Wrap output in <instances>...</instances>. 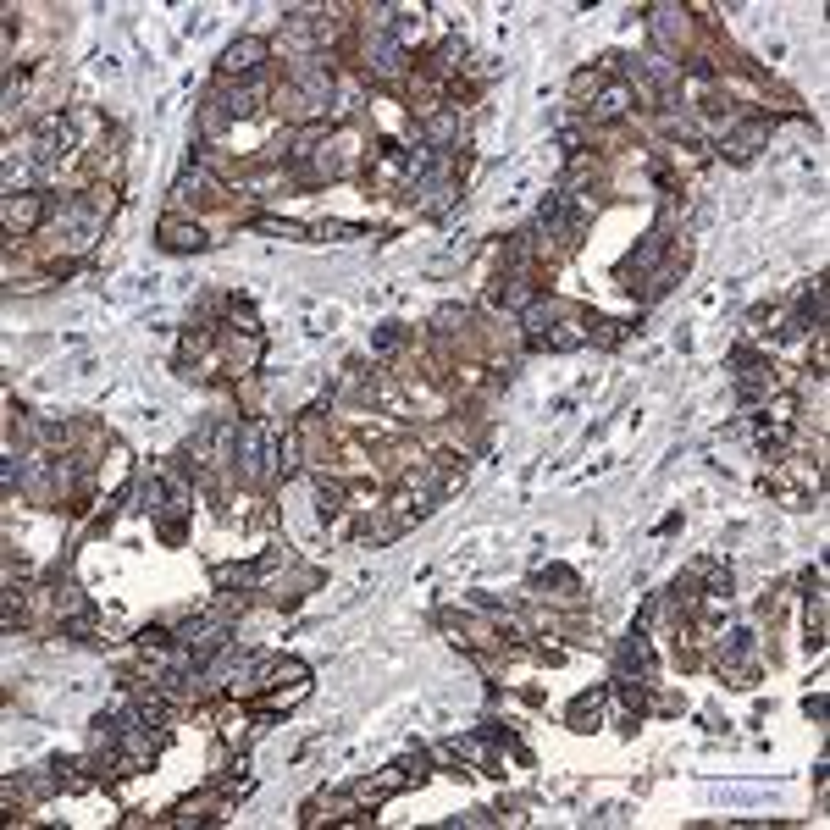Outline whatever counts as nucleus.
I'll return each instance as SVG.
<instances>
[{"mask_svg":"<svg viewBox=\"0 0 830 830\" xmlns=\"http://www.w3.org/2000/svg\"><path fill=\"white\" fill-rule=\"evenodd\" d=\"M294 89H299V106L305 111H321L332 100V67L321 56H305L294 67Z\"/></svg>","mask_w":830,"mask_h":830,"instance_id":"obj_2","label":"nucleus"},{"mask_svg":"<svg viewBox=\"0 0 830 830\" xmlns=\"http://www.w3.org/2000/svg\"><path fill=\"white\" fill-rule=\"evenodd\" d=\"M626 106H631V89H626V83H615V89H604V95H598L593 117H598V122H615Z\"/></svg>","mask_w":830,"mask_h":830,"instance_id":"obj_17","label":"nucleus"},{"mask_svg":"<svg viewBox=\"0 0 830 830\" xmlns=\"http://www.w3.org/2000/svg\"><path fill=\"white\" fill-rule=\"evenodd\" d=\"M631 670H642V676H653V648L642 631H631L626 648H620V676H631Z\"/></svg>","mask_w":830,"mask_h":830,"instance_id":"obj_13","label":"nucleus"},{"mask_svg":"<svg viewBox=\"0 0 830 830\" xmlns=\"http://www.w3.org/2000/svg\"><path fill=\"white\" fill-rule=\"evenodd\" d=\"M438 327H443V332H454V327H465V310H454V305H443V310H438Z\"/></svg>","mask_w":830,"mask_h":830,"instance_id":"obj_20","label":"nucleus"},{"mask_svg":"<svg viewBox=\"0 0 830 830\" xmlns=\"http://www.w3.org/2000/svg\"><path fill=\"white\" fill-rule=\"evenodd\" d=\"M371 67H377V72H388V78L404 67V45L388 34V28H382V34H377V45H371Z\"/></svg>","mask_w":830,"mask_h":830,"instance_id":"obj_15","label":"nucleus"},{"mask_svg":"<svg viewBox=\"0 0 830 830\" xmlns=\"http://www.w3.org/2000/svg\"><path fill=\"white\" fill-rule=\"evenodd\" d=\"M537 227H543L548 238H559V244H576L581 238V211L565 200V194H548L543 211H537Z\"/></svg>","mask_w":830,"mask_h":830,"instance_id":"obj_3","label":"nucleus"},{"mask_svg":"<svg viewBox=\"0 0 830 830\" xmlns=\"http://www.w3.org/2000/svg\"><path fill=\"white\" fill-rule=\"evenodd\" d=\"M399 344H404V332H399V327H393V321H388V327L377 332V349H399Z\"/></svg>","mask_w":830,"mask_h":830,"instance_id":"obj_21","label":"nucleus"},{"mask_svg":"<svg viewBox=\"0 0 830 830\" xmlns=\"http://www.w3.org/2000/svg\"><path fill=\"white\" fill-rule=\"evenodd\" d=\"M261 95H266V83L249 78V83H233V89H227V95H216V100H222L227 117H249V111H261Z\"/></svg>","mask_w":830,"mask_h":830,"instance_id":"obj_11","label":"nucleus"},{"mask_svg":"<svg viewBox=\"0 0 830 830\" xmlns=\"http://www.w3.org/2000/svg\"><path fill=\"white\" fill-rule=\"evenodd\" d=\"M266 56H272V45H266V39H233V45L222 50V72H227V78H255Z\"/></svg>","mask_w":830,"mask_h":830,"instance_id":"obj_4","label":"nucleus"},{"mask_svg":"<svg viewBox=\"0 0 830 830\" xmlns=\"http://www.w3.org/2000/svg\"><path fill=\"white\" fill-rule=\"evenodd\" d=\"M753 653V637L747 631H731V642L720 648V664H731V670H742V659Z\"/></svg>","mask_w":830,"mask_h":830,"instance_id":"obj_18","label":"nucleus"},{"mask_svg":"<svg viewBox=\"0 0 830 830\" xmlns=\"http://www.w3.org/2000/svg\"><path fill=\"white\" fill-rule=\"evenodd\" d=\"M67 139H72L67 122L45 117V122H39V133H34V155H39V161H56V155H67Z\"/></svg>","mask_w":830,"mask_h":830,"instance_id":"obj_12","label":"nucleus"},{"mask_svg":"<svg viewBox=\"0 0 830 830\" xmlns=\"http://www.w3.org/2000/svg\"><path fill=\"white\" fill-rule=\"evenodd\" d=\"M764 139H770V117H753V122H742V128L725 139V155H731V161H747Z\"/></svg>","mask_w":830,"mask_h":830,"instance_id":"obj_10","label":"nucleus"},{"mask_svg":"<svg viewBox=\"0 0 830 830\" xmlns=\"http://www.w3.org/2000/svg\"><path fill=\"white\" fill-rule=\"evenodd\" d=\"M731 360H736V399L753 404V399H759V388L770 382V360L753 355V349H736Z\"/></svg>","mask_w":830,"mask_h":830,"instance_id":"obj_5","label":"nucleus"},{"mask_svg":"<svg viewBox=\"0 0 830 830\" xmlns=\"http://www.w3.org/2000/svg\"><path fill=\"white\" fill-rule=\"evenodd\" d=\"M664 255H670V233H664V227H653V233H648V238H642V244L626 255V266H620V272H626V277H648L653 266L664 261Z\"/></svg>","mask_w":830,"mask_h":830,"instance_id":"obj_6","label":"nucleus"},{"mask_svg":"<svg viewBox=\"0 0 830 830\" xmlns=\"http://www.w3.org/2000/svg\"><path fill=\"white\" fill-rule=\"evenodd\" d=\"M39 216H45V200H39V194H12L6 211H0V222H6V233L12 238H23V233H34L39 227Z\"/></svg>","mask_w":830,"mask_h":830,"instance_id":"obj_7","label":"nucleus"},{"mask_svg":"<svg viewBox=\"0 0 830 830\" xmlns=\"http://www.w3.org/2000/svg\"><path fill=\"white\" fill-rule=\"evenodd\" d=\"M653 45L659 50H670V45H681V34H687V12H681V6H653Z\"/></svg>","mask_w":830,"mask_h":830,"instance_id":"obj_9","label":"nucleus"},{"mask_svg":"<svg viewBox=\"0 0 830 830\" xmlns=\"http://www.w3.org/2000/svg\"><path fill=\"white\" fill-rule=\"evenodd\" d=\"M532 299H537V288H532V277H526V272H515L510 283H498V305H510V310H532Z\"/></svg>","mask_w":830,"mask_h":830,"instance_id":"obj_16","label":"nucleus"},{"mask_svg":"<svg viewBox=\"0 0 830 830\" xmlns=\"http://www.w3.org/2000/svg\"><path fill=\"white\" fill-rule=\"evenodd\" d=\"M598 714H604V687L581 692V698L570 703V725H576V731H593V725H598Z\"/></svg>","mask_w":830,"mask_h":830,"instance_id":"obj_14","label":"nucleus"},{"mask_svg":"<svg viewBox=\"0 0 830 830\" xmlns=\"http://www.w3.org/2000/svg\"><path fill=\"white\" fill-rule=\"evenodd\" d=\"M272 471H277V438L261 427V421L238 427V476H244V482H266Z\"/></svg>","mask_w":830,"mask_h":830,"instance_id":"obj_1","label":"nucleus"},{"mask_svg":"<svg viewBox=\"0 0 830 830\" xmlns=\"http://www.w3.org/2000/svg\"><path fill=\"white\" fill-rule=\"evenodd\" d=\"M161 249H166V255H200V249H205V233H200L194 222L166 216V222H161Z\"/></svg>","mask_w":830,"mask_h":830,"instance_id":"obj_8","label":"nucleus"},{"mask_svg":"<svg viewBox=\"0 0 830 830\" xmlns=\"http://www.w3.org/2000/svg\"><path fill=\"white\" fill-rule=\"evenodd\" d=\"M532 587H576V576H570L565 565H548V570H537L532 576Z\"/></svg>","mask_w":830,"mask_h":830,"instance_id":"obj_19","label":"nucleus"}]
</instances>
